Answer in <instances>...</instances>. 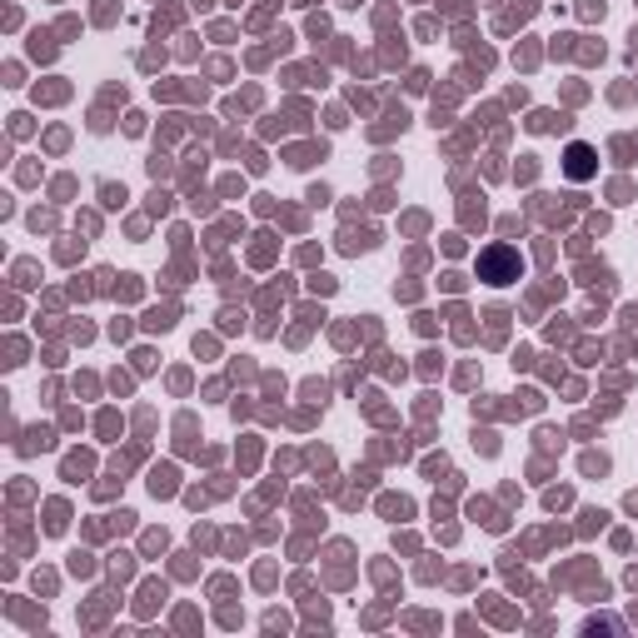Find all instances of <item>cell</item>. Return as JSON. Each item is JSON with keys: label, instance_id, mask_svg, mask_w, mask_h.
Listing matches in <instances>:
<instances>
[{"label": "cell", "instance_id": "6da1fadb", "mask_svg": "<svg viewBox=\"0 0 638 638\" xmlns=\"http://www.w3.org/2000/svg\"><path fill=\"white\" fill-rule=\"evenodd\" d=\"M484 270L494 275V285H509V270H514V255L509 250H494V255H484Z\"/></svg>", "mask_w": 638, "mask_h": 638}, {"label": "cell", "instance_id": "7a4b0ae2", "mask_svg": "<svg viewBox=\"0 0 638 638\" xmlns=\"http://www.w3.org/2000/svg\"><path fill=\"white\" fill-rule=\"evenodd\" d=\"M569 175L574 180H589L594 175V150L589 146H569Z\"/></svg>", "mask_w": 638, "mask_h": 638}]
</instances>
